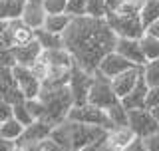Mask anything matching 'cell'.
I'll use <instances>...</instances> for the list:
<instances>
[{
	"mask_svg": "<svg viewBox=\"0 0 159 151\" xmlns=\"http://www.w3.org/2000/svg\"><path fill=\"white\" fill-rule=\"evenodd\" d=\"M68 121H74V123H82V125H93V127H102L106 131H111L113 125L109 121L107 113L99 108H93L89 103H84V105H74L72 109L68 112Z\"/></svg>",
	"mask_w": 159,
	"mask_h": 151,
	"instance_id": "5b68a950",
	"label": "cell"
},
{
	"mask_svg": "<svg viewBox=\"0 0 159 151\" xmlns=\"http://www.w3.org/2000/svg\"><path fill=\"white\" fill-rule=\"evenodd\" d=\"M121 151H145V147H143V141H141V139H137V137H135L131 143H127Z\"/></svg>",
	"mask_w": 159,
	"mask_h": 151,
	"instance_id": "e575fe53",
	"label": "cell"
},
{
	"mask_svg": "<svg viewBox=\"0 0 159 151\" xmlns=\"http://www.w3.org/2000/svg\"><path fill=\"white\" fill-rule=\"evenodd\" d=\"M10 50H12V56H14V62H16V66H24V68L34 66V64L38 62L40 54H42V48L38 46L36 40H34V42H30V44H26V46L10 48Z\"/></svg>",
	"mask_w": 159,
	"mask_h": 151,
	"instance_id": "2e32d148",
	"label": "cell"
},
{
	"mask_svg": "<svg viewBox=\"0 0 159 151\" xmlns=\"http://www.w3.org/2000/svg\"><path fill=\"white\" fill-rule=\"evenodd\" d=\"M127 127L137 139H145L159 131V125L149 109H127Z\"/></svg>",
	"mask_w": 159,
	"mask_h": 151,
	"instance_id": "52a82bcc",
	"label": "cell"
},
{
	"mask_svg": "<svg viewBox=\"0 0 159 151\" xmlns=\"http://www.w3.org/2000/svg\"><path fill=\"white\" fill-rule=\"evenodd\" d=\"M113 52L119 54L121 58H125L129 64H133L135 68H143L145 66V58H143L141 46H139V40H127V38H117L116 40V48Z\"/></svg>",
	"mask_w": 159,
	"mask_h": 151,
	"instance_id": "8fae6325",
	"label": "cell"
},
{
	"mask_svg": "<svg viewBox=\"0 0 159 151\" xmlns=\"http://www.w3.org/2000/svg\"><path fill=\"white\" fill-rule=\"evenodd\" d=\"M107 26L116 34V38H127V40H139L145 34L139 14H117V12H107L106 18Z\"/></svg>",
	"mask_w": 159,
	"mask_h": 151,
	"instance_id": "277c9868",
	"label": "cell"
},
{
	"mask_svg": "<svg viewBox=\"0 0 159 151\" xmlns=\"http://www.w3.org/2000/svg\"><path fill=\"white\" fill-rule=\"evenodd\" d=\"M14 147H16V143H14V141H8V139L0 137V151H12Z\"/></svg>",
	"mask_w": 159,
	"mask_h": 151,
	"instance_id": "8d00e7d4",
	"label": "cell"
},
{
	"mask_svg": "<svg viewBox=\"0 0 159 151\" xmlns=\"http://www.w3.org/2000/svg\"><path fill=\"white\" fill-rule=\"evenodd\" d=\"M116 34L106 20L98 18H72L70 26L62 34V44L74 58V64L88 74H96L103 56L113 52Z\"/></svg>",
	"mask_w": 159,
	"mask_h": 151,
	"instance_id": "6da1fadb",
	"label": "cell"
},
{
	"mask_svg": "<svg viewBox=\"0 0 159 151\" xmlns=\"http://www.w3.org/2000/svg\"><path fill=\"white\" fill-rule=\"evenodd\" d=\"M149 112L153 113V117H155V121H157V125H159V105H157V108H153V109H149Z\"/></svg>",
	"mask_w": 159,
	"mask_h": 151,
	"instance_id": "f35d334b",
	"label": "cell"
},
{
	"mask_svg": "<svg viewBox=\"0 0 159 151\" xmlns=\"http://www.w3.org/2000/svg\"><path fill=\"white\" fill-rule=\"evenodd\" d=\"M34 40L38 42V46L42 48V50H58V48H64V44H62V36L50 34V32H46L44 28L34 30Z\"/></svg>",
	"mask_w": 159,
	"mask_h": 151,
	"instance_id": "ffe728a7",
	"label": "cell"
},
{
	"mask_svg": "<svg viewBox=\"0 0 159 151\" xmlns=\"http://www.w3.org/2000/svg\"><path fill=\"white\" fill-rule=\"evenodd\" d=\"M8 119H12V103L0 98V123L8 121Z\"/></svg>",
	"mask_w": 159,
	"mask_h": 151,
	"instance_id": "d6a6232c",
	"label": "cell"
},
{
	"mask_svg": "<svg viewBox=\"0 0 159 151\" xmlns=\"http://www.w3.org/2000/svg\"><path fill=\"white\" fill-rule=\"evenodd\" d=\"M143 141V147H145V151H159V131L149 135V137L141 139Z\"/></svg>",
	"mask_w": 159,
	"mask_h": 151,
	"instance_id": "836d02e7",
	"label": "cell"
},
{
	"mask_svg": "<svg viewBox=\"0 0 159 151\" xmlns=\"http://www.w3.org/2000/svg\"><path fill=\"white\" fill-rule=\"evenodd\" d=\"M72 18L68 14H46V20H44V30L50 34H56V36H62L66 32V28L70 26Z\"/></svg>",
	"mask_w": 159,
	"mask_h": 151,
	"instance_id": "d6986e66",
	"label": "cell"
},
{
	"mask_svg": "<svg viewBox=\"0 0 159 151\" xmlns=\"http://www.w3.org/2000/svg\"><path fill=\"white\" fill-rule=\"evenodd\" d=\"M107 10H106V0H88L86 4V16L88 18H106Z\"/></svg>",
	"mask_w": 159,
	"mask_h": 151,
	"instance_id": "4316f807",
	"label": "cell"
},
{
	"mask_svg": "<svg viewBox=\"0 0 159 151\" xmlns=\"http://www.w3.org/2000/svg\"><path fill=\"white\" fill-rule=\"evenodd\" d=\"M107 131L102 127H93V125H82V123H74V121H64L56 125L50 133V141L60 145L64 149L70 151H82L89 147L92 143H96L98 139H102Z\"/></svg>",
	"mask_w": 159,
	"mask_h": 151,
	"instance_id": "7a4b0ae2",
	"label": "cell"
},
{
	"mask_svg": "<svg viewBox=\"0 0 159 151\" xmlns=\"http://www.w3.org/2000/svg\"><path fill=\"white\" fill-rule=\"evenodd\" d=\"M44 151H48V149H44Z\"/></svg>",
	"mask_w": 159,
	"mask_h": 151,
	"instance_id": "60d3db41",
	"label": "cell"
},
{
	"mask_svg": "<svg viewBox=\"0 0 159 151\" xmlns=\"http://www.w3.org/2000/svg\"><path fill=\"white\" fill-rule=\"evenodd\" d=\"M52 129L54 127H50V125L44 123V121H34V123H30L28 127H24L22 137H20L16 143H44L50 137Z\"/></svg>",
	"mask_w": 159,
	"mask_h": 151,
	"instance_id": "e0dca14e",
	"label": "cell"
},
{
	"mask_svg": "<svg viewBox=\"0 0 159 151\" xmlns=\"http://www.w3.org/2000/svg\"><path fill=\"white\" fill-rule=\"evenodd\" d=\"M139 72H141V68H133V70H127V72L119 74L117 78L109 80V84H111V89H113V94L117 95L119 102H121V99L133 89V85H135L137 78H139Z\"/></svg>",
	"mask_w": 159,
	"mask_h": 151,
	"instance_id": "5bb4252c",
	"label": "cell"
},
{
	"mask_svg": "<svg viewBox=\"0 0 159 151\" xmlns=\"http://www.w3.org/2000/svg\"><path fill=\"white\" fill-rule=\"evenodd\" d=\"M147 92H149V88H147L145 80H143V74L139 72V78H137L135 85H133V89L121 99V105H123L125 109H145Z\"/></svg>",
	"mask_w": 159,
	"mask_h": 151,
	"instance_id": "7c38bea8",
	"label": "cell"
},
{
	"mask_svg": "<svg viewBox=\"0 0 159 151\" xmlns=\"http://www.w3.org/2000/svg\"><path fill=\"white\" fill-rule=\"evenodd\" d=\"M107 117H109V121H111L113 125V129L116 127H127V109L121 105V102H119L117 105H113L111 109H107Z\"/></svg>",
	"mask_w": 159,
	"mask_h": 151,
	"instance_id": "484cf974",
	"label": "cell"
},
{
	"mask_svg": "<svg viewBox=\"0 0 159 151\" xmlns=\"http://www.w3.org/2000/svg\"><path fill=\"white\" fill-rule=\"evenodd\" d=\"M38 99L44 105V123H48L50 127L64 123L68 117V112L74 108L72 95H70L68 85L58 89H40Z\"/></svg>",
	"mask_w": 159,
	"mask_h": 151,
	"instance_id": "3957f363",
	"label": "cell"
},
{
	"mask_svg": "<svg viewBox=\"0 0 159 151\" xmlns=\"http://www.w3.org/2000/svg\"><path fill=\"white\" fill-rule=\"evenodd\" d=\"M22 133H24V125L18 123L14 117L8 119V121H4V123H0V137L8 139V141L16 143L18 139L22 137Z\"/></svg>",
	"mask_w": 159,
	"mask_h": 151,
	"instance_id": "603a6c76",
	"label": "cell"
},
{
	"mask_svg": "<svg viewBox=\"0 0 159 151\" xmlns=\"http://www.w3.org/2000/svg\"><path fill=\"white\" fill-rule=\"evenodd\" d=\"M12 78L20 94L24 95V99H34L40 95V80L30 72V68L24 66H14L12 68Z\"/></svg>",
	"mask_w": 159,
	"mask_h": 151,
	"instance_id": "9c48e42d",
	"label": "cell"
},
{
	"mask_svg": "<svg viewBox=\"0 0 159 151\" xmlns=\"http://www.w3.org/2000/svg\"><path fill=\"white\" fill-rule=\"evenodd\" d=\"M88 103L93 105V108L103 109V112H107V109H111L113 105L119 103L117 95L111 89L109 80H106L99 74H93V82H92V88H89V94H88Z\"/></svg>",
	"mask_w": 159,
	"mask_h": 151,
	"instance_id": "8992f818",
	"label": "cell"
},
{
	"mask_svg": "<svg viewBox=\"0 0 159 151\" xmlns=\"http://www.w3.org/2000/svg\"><path fill=\"white\" fill-rule=\"evenodd\" d=\"M139 46H141V52H143L145 62L159 60V40H155L153 36H149V34L145 32L141 38H139Z\"/></svg>",
	"mask_w": 159,
	"mask_h": 151,
	"instance_id": "7402d4cb",
	"label": "cell"
},
{
	"mask_svg": "<svg viewBox=\"0 0 159 151\" xmlns=\"http://www.w3.org/2000/svg\"><path fill=\"white\" fill-rule=\"evenodd\" d=\"M139 20H141L143 28H149L153 22L159 20V2L157 0H145V4L139 10Z\"/></svg>",
	"mask_w": 159,
	"mask_h": 151,
	"instance_id": "44dd1931",
	"label": "cell"
},
{
	"mask_svg": "<svg viewBox=\"0 0 159 151\" xmlns=\"http://www.w3.org/2000/svg\"><path fill=\"white\" fill-rule=\"evenodd\" d=\"M12 117L16 119L18 123H22L24 127H28L30 123H34V119H32V115L28 113L26 103H24V102H18V103L12 105Z\"/></svg>",
	"mask_w": 159,
	"mask_h": 151,
	"instance_id": "83f0119b",
	"label": "cell"
},
{
	"mask_svg": "<svg viewBox=\"0 0 159 151\" xmlns=\"http://www.w3.org/2000/svg\"><path fill=\"white\" fill-rule=\"evenodd\" d=\"M24 103H26V109H28V113L32 115L34 121H42L44 119V105H42V102H40L38 98H34V99H24Z\"/></svg>",
	"mask_w": 159,
	"mask_h": 151,
	"instance_id": "f546056e",
	"label": "cell"
},
{
	"mask_svg": "<svg viewBox=\"0 0 159 151\" xmlns=\"http://www.w3.org/2000/svg\"><path fill=\"white\" fill-rule=\"evenodd\" d=\"M145 32L149 34V36H153L155 40H159V20H157V22H153L149 28H145Z\"/></svg>",
	"mask_w": 159,
	"mask_h": 151,
	"instance_id": "d590c367",
	"label": "cell"
},
{
	"mask_svg": "<svg viewBox=\"0 0 159 151\" xmlns=\"http://www.w3.org/2000/svg\"><path fill=\"white\" fill-rule=\"evenodd\" d=\"M107 137H109V141L116 145V147L123 149L127 143H131L133 139H135V135L131 133L129 127H116V129H111V131L107 133Z\"/></svg>",
	"mask_w": 159,
	"mask_h": 151,
	"instance_id": "cb8c5ba5",
	"label": "cell"
},
{
	"mask_svg": "<svg viewBox=\"0 0 159 151\" xmlns=\"http://www.w3.org/2000/svg\"><path fill=\"white\" fill-rule=\"evenodd\" d=\"M38 62H42L46 68H72L74 66V58L68 54L66 48H58V50H42Z\"/></svg>",
	"mask_w": 159,
	"mask_h": 151,
	"instance_id": "9a60e30c",
	"label": "cell"
},
{
	"mask_svg": "<svg viewBox=\"0 0 159 151\" xmlns=\"http://www.w3.org/2000/svg\"><path fill=\"white\" fill-rule=\"evenodd\" d=\"M20 20L32 30L42 28L44 20H46V12H44V8H42V2H40V0H26Z\"/></svg>",
	"mask_w": 159,
	"mask_h": 151,
	"instance_id": "4fadbf2b",
	"label": "cell"
},
{
	"mask_svg": "<svg viewBox=\"0 0 159 151\" xmlns=\"http://www.w3.org/2000/svg\"><path fill=\"white\" fill-rule=\"evenodd\" d=\"M133 68H135V66H133V64H129L125 58H121L116 52H109L107 56L102 58V62H99L96 74L103 76L106 80H113V78H117L119 74L127 72V70H133Z\"/></svg>",
	"mask_w": 159,
	"mask_h": 151,
	"instance_id": "30bf717a",
	"label": "cell"
},
{
	"mask_svg": "<svg viewBox=\"0 0 159 151\" xmlns=\"http://www.w3.org/2000/svg\"><path fill=\"white\" fill-rule=\"evenodd\" d=\"M12 151H20V149H18V147H14V149H12Z\"/></svg>",
	"mask_w": 159,
	"mask_h": 151,
	"instance_id": "ab89813d",
	"label": "cell"
},
{
	"mask_svg": "<svg viewBox=\"0 0 159 151\" xmlns=\"http://www.w3.org/2000/svg\"><path fill=\"white\" fill-rule=\"evenodd\" d=\"M159 105V88H149L145 98V109H153Z\"/></svg>",
	"mask_w": 159,
	"mask_h": 151,
	"instance_id": "1f68e13d",
	"label": "cell"
},
{
	"mask_svg": "<svg viewBox=\"0 0 159 151\" xmlns=\"http://www.w3.org/2000/svg\"><path fill=\"white\" fill-rule=\"evenodd\" d=\"M44 149H48V151H70V149H64V147H60V145L52 143L50 139H46V141H44Z\"/></svg>",
	"mask_w": 159,
	"mask_h": 151,
	"instance_id": "74e56055",
	"label": "cell"
},
{
	"mask_svg": "<svg viewBox=\"0 0 159 151\" xmlns=\"http://www.w3.org/2000/svg\"><path fill=\"white\" fill-rule=\"evenodd\" d=\"M26 0H0V22L20 20Z\"/></svg>",
	"mask_w": 159,
	"mask_h": 151,
	"instance_id": "ac0fdd59",
	"label": "cell"
},
{
	"mask_svg": "<svg viewBox=\"0 0 159 151\" xmlns=\"http://www.w3.org/2000/svg\"><path fill=\"white\" fill-rule=\"evenodd\" d=\"M46 14H64L68 0H40Z\"/></svg>",
	"mask_w": 159,
	"mask_h": 151,
	"instance_id": "4dcf8cb0",
	"label": "cell"
},
{
	"mask_svg": "<svg viewBox=\"0 0 159 151\" xmlns=\"http://www.w3.org/2000/svg\"><path fill=\"white\" fill-rule=\"evenodd\" d=\"M143 80H145L147 88H159V60H151L141 68Z\"/></svg>",
	"mask_w": 159,
	"mask_h": 151,
	"instance_id": "d4e9b609",
	"label": "cell"
},
{
	"mask_svg": "<svg viewBox=\"0 0 159 151\" xmlns=\"http://www.w3.org/2000/svg\"><path fill=\"white\" fill-rule=\"evenodd\" d=\"M86 4L88 0H68L64 14H68L70 18H82L86 16Z\"/></svg>",
	"mask_w": 159,
	"mask_h": 151,
	"instance_id": "f1b7e54d",
	"label": "cell"
},
{
	"mask_svg": "<svg viewBox=\"0 0 159 151\" xmlns=\"http://www.w3.org/2000/svg\"><path fill=\"white\" fill-rule=\"evenodd\" d=\"M92 82H93V76L80 70L74 64L72 70H70V80H68V89H70L74 105L88 103V94H89V88H92Z\"/></svg>",
	"mask_w": 159,
	"mask_h": 151,
	"instance_id": "ba28073f",
	"label": "cell"
},
{
	"mask_svg": "<svg viewBox=\"0 0 159 151\" xmlns=\"http://www.w3.org/2000/svg\"><path fill=\"white\" fill-rule=\"evenodd\" d=\"M157 2H159V0H157Z\"/></svg>",
	"mask_w": 159,
	"mask_h": 151,
	"instance_id": "b9f144b4",
	"label": "cell"
}]
</instances>
